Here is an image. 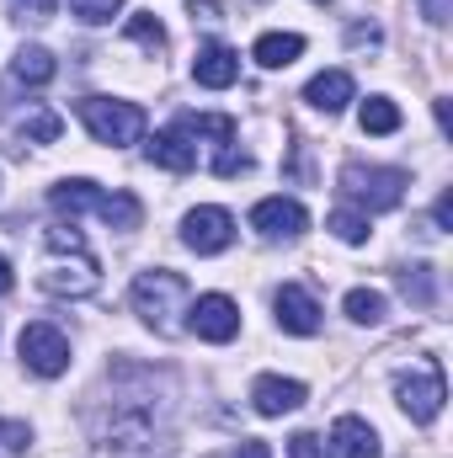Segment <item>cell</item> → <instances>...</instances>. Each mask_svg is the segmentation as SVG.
<instances>
[{"instance_id": "obj_26", "label": "cell", "mask_w": 453, "mask_h": 458, "mask_svg": "<svg viewBox=\"0 0 453 458\" xmlns=\"http://www.w3.org/2000/svg\"><path fill=\"white\" fill-rule=\"evenodd\" d=\"M288 458H321V437H315V432H299L294 448H288Z\"/></svg>"}, {"instance_id": "obj_29", "label": "cell", "mask_w": 453, "mask_h": 458, "mask_svg": "<svg viewBox=\"0 0 453 458\" xmlns=\"http://www.w3.org/2000/svg\"><path fill=\"white\" fill-rule=\"evenodd\" d=\"M235 458H272V448H267V443H240Z\"/></svg>"}, {"instance_id": "obj_9", "label": "cell", "mask_w": 453, "mask_h": 458, "mask_svg": "<svg viewBox=\"0 0 453 458\" xmlns=\"http://www.w3.org/2000/svg\"><path fill=\"white\" fill-rule=\"evenodd\" d=\"M304 225H310V214L294 198H261L251 208V229L267 234V240H294V234H304Z\"/></svg>"}, {"instance_id": "obj_27", "label": "cell", "mask_w": 453, "mask_h": 458, "mask_svg": "<svg viewBox=\"0 0 453 458\" xmlns=\"http://www.w3.org/2000/svg\"><path fill=\"white\" fill-rule=\"evenodd\" d=\"M432 219H438V229H449V225H453V198H449V192L438 198V208H432Z\"/></svg>"}, {"instance_id": "obj_3", "label": "cell", "mask_w": 453, "mask_h": 458, "mask_svg": "<svg viewBox=\"0 0 453 458\" xmlns=\"http://www.w3.org/2000/svg\"><path fill=\"white\" fill-rule=\"evenodd\" d=\"M75 113H81V123L91 128V139H97V144H113V149H123V144H139V133H144V113H139L133 102H113V97H81V102H75Z\"/></svg>"}, {"instance_id": "obj_11", "label": "cell", "mask_w": 453, "mask_h": 458, "mask_svg": "<svg viewBox=\"0 0 453 458\" xmlns=\"http://www.w3.org/2000/svg\"><path fill=\"white\" fill-rule=\"evenodd\" d=\"M251 405H256V416H288V411L304 405V384H299V378L261 373V378L251 384Z\"/></svg>"}, {"instance_id": "obj_19", "label": "cell", "mask_w": 453, "mask_h": 458, "mask_svg": "<svg viewBox=\"0 0 453 458\" xmlns=\"http://www.w3.org/2000/svg\"><path fill=\"white\" fill-rule=\"evenodd\" d=\"M346 315H352L357 326H379V320H384V293H379V288H352V293H346Z\"/></svg>"}, {"instance_id": "obj_21", "label": "cell", "mask_w": 453, "mask_h": 458, "mask_svg": "<svg viewBox=\"0 0 453 458\" xmlns=\"http://www.w3.org/2000/svg\"><path fill=\"white\" fill-rule=\"evenodd\" d=\"M59 128H64V123H59L54 113H43V107L16 123V133H21V139H32V144H54V139H59Z\"/></svg>"}, {"instance_id": "obj_7", "label": "cell", "mask_w": 453, "mask_h": 458, "mask_svg": "<svg viewBox=\"0 0 453 458\" xmlns=\"http://www.w3.org/2000/svg\"><path fill=\"white\" fill-rule=\"evenodd\" d=\"M187 326L203 336V342H235L240 336V310H235V299H225V293H203L192 310H187Z\"/></svg>"}, {"instance_id": "obj_13", "label": "cell", "mask_w": 453, "mask_h": 458, "mask_svg": "<svg viewBox=\"0 0 453 458\" xmlns=\"http://www.w3.org/2000/svg\"><path fill=\"white\" fill-rule=\"evenodd\" d=\"M326 454L331 458H379V432L363 421V416H341L326 437Z\"/></svg>"}, {"instance_id": "obj_16", "label": "cell", "mask_w": 453, "mask_h": 458, "mask_svg": "<svg viewBox=\"0 0 453 458\" xmlns=\"http://www.w3.org/2000/svg\"><path fill=\"white\" fill-rule=\"evenodd\" d=\"M144 149H150V160H155V165H166V171H192V165H198V144H187V133H182V128L155 133Z\"/></svg>"}, {"instance_id": "obj_10", "label": "cell", "mask_w": 453, "mask_h": 458, "mask_svg": "<svg viewBox=\"0 0 453 458\" xmlns=\"http://www.w3.org/2000/svg\"><path fill=\"white\" fill-rule=\"evenodd\" d=\"M272 310H278V326H283L288 336H315V331H321V304H315L299 283H283L278 299H272Z\"/></svg>"}, {"instance_id": "obj_12", "label": "cell", "mask_w": 453, "mask_h": 458, "mask_svg": "<svg viewBox=\"0 0 453 458\" xmlns=\"http://www.w3.org/2000/svg\"><path fill=\"white\" fill-rule=\"evenodd\" d=\"M192 81L198 86H209V91H225L240 81V54L229 48V43H203L198 48V59H192Z\"/></svg>"}, {"instance_id": "obj_14", "label": "cell", "mask_w": 453, "mask_h": 458, "mask_svg": "<svg viewBox=\"0 0 453 458\" xmlns=\"http://www.w3.org/2000/svg\"><path fill=\"white\" fill-rule=\"evenodd\" d=\"M304 102H310L315 113H341L346 102H357V86H352L346 70H321V75L304 86Z\"/></svg>"}, {"instance_id": "obj_2", "label": "cell", "mask_w": 453, "mask_h": 458, "mask_svg": "<svg viewBox=\"0 0 453 458\" xmlns=\"http://www.w3.org/2000/svg\"><path fill=\"white\" fill-rule=\"evenodd\" d=\"M182 304H187V283H182L176 272L155 267V272H139V277H133V315H144L160 336L176 331Z\"/></svg>"}, {"instance_id": "obj_23", "label": "cell", "mask_w": 453, "mask_h": 458, "mask_svg": "<svg viewBox=\"0 0 453 458\" xmlns=\"http://www.w3.org/2000/svg\"><path fill=\"white\" fill-rule=\"evenodd\" d=\"M331 234H337V240H346V245H363V240H368V214L337 208V214H331Z\"/></svg>"}, {"instance_id": "obj_15", "label": "cell", "mask_w": 453, "mask_h": 458, "mask_svg": "<svg viewBox=\"0 0 453 458\" xmlns=\"http://www.w3.org/2000/svg\"><path fill=\"white\" fill-rule=\"evenodd\" d=\"M48 203H54V214H70V225H75V214H102V203H107V192L97 187V182H59L54 192H48Z\"/></svg>"}, {"instance_id": "obj_5", "label": "cell", "mask_w": 453, "mask_h": 458, "mask_svg": "<svg viewBox=\"0 0 453 458\" xmlns=\"http://www.w3.org/2000/svg\"><path fill=\"white\" fill-rule=\"evenodd\" d=\"M395 394H400V411L411 416V421H438V411H443V400H449V384H443V368L432 362V368H422V373H400L395 378Z\"/></svg>"}, {"instance_id": "obj_28", "label": "cell", "mask_w": 453, "mask_h": 458, "mask_svg": "<svg viewBox=\"0 0 453 458\" xmlns=\"http://www.w3.org/2000/svg\"><path fill=\"white\" fill-rule=\"evenodd\" d=\"M427 5V21H449V0H422Z\"/></svg>"}, {"instance_id": "obj_33", "label": "cell", "mask_w": 453, "mask_h": 458, "mask_svg": "<svg viewBox=\"0 0 453 458\" xmlns=\"http://www.w3.org/2000/svg\"><path fill=\"white\" fill-rule=\"evenodd\" d=\"M321 5H326V0H321Z\"/></svg>"}, {"instance_id": "obj_24", "label": "cell", "mask_w": 453, "mask_h": 458, "mask_svg": "<svg viewBox=\"0 0 453 458\" xmlns=\"http://www.w3.org/2000/svg\"><path fill=\"white\" fill-rule=\"evenodd\" d=\"M400 288H406V299L432 304V267H411V272H400Z\"/></svg>"}, {"instance_id": "obj_1", "label": "cell", "mask_w": 453, "mask_h": 458, "mask_svg": "<svg viewBox=\"0 0 453 458\" xmlns=\"http://www.w3.org/2000/svg\"><path fill=\"white\" fill-rule=\"evenodd\" d=\"M102 283V267L86 245V234L75 225H54L43 240V267H38V288L54 293V299H86L97 293Z\"/></svg>"}, {"instance_id": "obj_20", "label": "cell", "mask_w": 453, "mask_h": 458, "mask_svg": "<svg viewBox=\"0 0 453 458\" xmlns=\"http://www.w3.org/2000/svg\"><path fill=\"white\" fill-rule=\"evenodd\" d=\"M400 128V107L389 97H368L363 102V133H395Z\"/></svg>"}, {"instance_id": "obj_30", "label": "cell", "mask_w": 453, "mask_h": 458, "mask_svg": "<svg viewBox=\"0 0 453 458\" xmlns=\"http://www.w3.org/2000/svg\"><path fill=\"white\" fill-rule=\"evenodd\" d=\"M352 43H379V27H352Z\"/></svg>"}, {"instance_id": "obj_22", "label": "cell", "mask_w": 453, "mask_h": 458, "mask_svg": "<svg viewBox=\"0 0 453 458\" xmlns=\"http://www.w3.org/2000/svg\"><path fill=\"white\" fill-rule=\"evenodd\" d=\"M128 38H133L139 48H150V54L166 48V27H160L155 16H128Z\"/></svg>"}, {"instance_id": "obj_17", "label": "cell", "mask_w": 453, "mask_h": 458, "mask_svg": "<svg viewBox=\"0 0 453 458\" xmlns=\"http://www.w3.org/2000/svg\"><path fill=\"white\" fill-rule=\"evenodd\" d=\"M299 54H304V38H299V32H267V38H256V48H251V59H256L261 70H288Z\"/></svg>"}, {"instance_id": "obj_31", "label": "cell", "mask_w": 453, "mask_h": 458, "mask_svg": "<svg viewBox=\"0 0 453 458\" xmlns=\"http://www.w3.org/2000/svg\"><path fill=\"white\" fill-rule=\"evenodd\" d=\"M5 288H11V261L0 256V293H5Z\"/></svg>"}, {"instance_id": "obj_6", "label": "cell", "mask_w": 453, "mask_h": 458, "mask_svg": "<svg viewBox=\"0 0 453 458\" xmlns=\"http://www.w3.org/2000/svg\"><path fill=\"white\" fill-rule=\"evenodd\" d=\"M16 352H21V362L38 373V378H59L64 368H70V342L54 331V326H27L21 331V342H16Z\"/></svg>"}, {"instance_id": "obj_25", "label": "cell", "mask_w": 453, "mask_h": 458, "mask_svg": "<svg viewBox=\"0 0 453 458\" xmlns=\"http://www.w3.org/2000/svg\"><path fill=\"white\" fill-rule=\"evenodd\" d=\"M70 11L81 21H113L117 11H123V0H70Z\"/></svg>"}, {"instance_id": "obj_8", "label": "cell", "mask_w": 453, "mask_h": 458, "mask_svg": "<svg viewBox=\"0 0 453 458\" xmlns=\"http://www.w3.org/2000/svg\"><path fill=\"white\" fill-rule=\"evenodd\" d=\"M182 240L198 256H219V250H229V240H235V219H229L225 208H192L182 219Z\"/></svg>"}, {"instance_id": "obj_32", "label": "cell", "mask_w": 453, "mask_h": 458, "mask_svg": "<svg viewBox=\"0 0 453 458\" xmlns=\"http://www.w3.org/2000/svg\"><path fill=\"white\" fill-rule=\"evenodd\" d=\"M32 11H48V0H32Z\"/></svg>"}, {"instance_id": "obj_4", "label": "cell", "mask_w": 453, "mask_h": 458, "mask_svg": "<svg viewBox=\"0 0 453 458\" xmlns=\"http://www.w3.org/2000/svg\"><path fill=\"white\" fill-rule=\"evenodd\" d=\"M341 192L352 203H363L368 214H384V208H400L406 171H389V165H346L341 171Z\"/></svg>"}, {"instance_id": "obj_18", "label": "cell", "mask_w": 453, "mask_h": 458, "mask_svg": "<svg viewBox=\"0 0 453 458\" xmlns=\"http://www.w3.org/2000/svg\"><path fill=\"white\" fill-rule=\"evenodd\" d=\"M54 70H59V64H54V54H48V48H38V43H21V48H16V59H11V75H16L21 86H32V91H38V86H48V81H54Z\"/></svg>"}]
</instances>
